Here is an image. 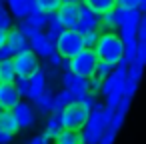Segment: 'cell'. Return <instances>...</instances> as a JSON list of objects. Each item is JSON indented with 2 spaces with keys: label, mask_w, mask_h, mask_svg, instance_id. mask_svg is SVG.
<instances>
[{
  "label": "cell",
  "mask_w": 146,
  "mask_h": 144,
  "mask_svg": "<svg viewBox=\"0 0 146 144\" xmlns=\"http://www.w3.org/2000/svg\"><path fill=\"white\" fill-rule=\"evenodd\" d=\"M74 98H72V94L64 88L62 92H58V94H54V100H52V108H64L68 102H72Z\"/></svg>",
  "instance_id": "d4e9b609"
},
{
  "label": "cell",
  "mask_w": 146,
  "mask_h": 144,
  "mask_svg": "<svg viewBox=\"0 0 146 144\" xmlns=\"http://www.w3.org/2000/svg\"><path fill=\"white\" fill-rule=\"evenodd\" d=\"M24 18H26V22H28L30 26H34L36 30H42L44 24H46V14H44V12H34V14H28V16H24Z\"/></svg>",
  "instance_id": "cb8c5ba5"
},
{
  "label": "cell",
  "mask_w": 146,
  "mask_h": 144,
  "mask_svg": "<svg viewBox=\"0 0 146 144\" xmlns=\"http://www.w3.org/2000/svg\"><path fill=\"white\" fill-rule=\"evenodd\" d=\"M0 130L6 132V134H14L18 130L16 124H14V118H12L10 110H0Z\"/></svg>",
  "instance_id": "44dd1931"
},
{
  "label": "cell",
  "mask_w": 146,
  "mask_h": 144,
  "mask_svg": "<svg viewBox=\"0 0 146 144\" xmlns=\"http://www.w3.org/2000/svg\"><path fill=\"white\" fill-rule=\"evenodd\" d=\"M6 42V30H0V46Z\"/></svg>",
  "instance_id": "d590c367"
},
{
  "label": "cell",
  "mask_w": 146,
  "mask_h": 144,
  "mask_svg": "<svg viewBox=\"0 0 146 144\" xmlns=\"http://www.w3.org/2000/svg\"><path fill=\"white\" fill-rule=\"evenodd\" d=\"M82 4H86L90 10H94V12H98V14H102V12H106V10H112L114 6H116V0H80Z\"/></svg>",
  "instance_id": "e0dca14e"
},
{
  "label": "cell",
  "mask_w": 146,
  "mask_h": 144,
  "mask_svg": "<svg viewBox=\"0 0 146 144\" xmlns=\"http://www.w3.org/2000/svg\"><path fill=\"white\" fill-rule=\"evenodd\" d=\"M18 102H20V94H18L14 80L12 82H0V108L12 110Z\"/></svg>",
  "instance_id": "9c48e42d"
},
{
  "label": "cell",
  "mask_w": 146,
  "mask_h": 144,
  "mask_svg": "<svg viewBox=\"0 0 146 144\" xmlns=\"http://www.w3.org/2000/svg\"><path fill=\"white\" fill-rule=\"evenodd\" d=\"M54 46H56V52L62 58H72L82 48H86L84 46V38H82V34L76 28H62L60 34L56 36Z\"/></svg>",
  "instance_id": "7a4b0ae2"
},
{
  "label": "cell",
  "mask_w": 146,
  "mask_h": 144,
  "mask_svg": "<svg viewBox=\"0 0 146 144\" xmlns=\"http://www.w3.org/2000/svg\"><path fill=\"white\" fill-rule=\"evenodd\" d=\"M54 140L60 142V144H78V142H82L80 130H72V128H62L60 134H58Z\"/></svg>",
  "instance_id": "d6986e66"
},
{
  "label": "cell",
  "mask_w": 146,
  "mask_h": 144,
  "mask_svg": "<svg viewBox=\"0 0 146 144\" xmlns=\"http://www.w3.org/2000/svg\"><path fill=\"white\" fill-rule=\"evenodd\" d=\"M78 32H88V30H98L100 28V14L90 10L86 4H78V20L74 26Z\"/></svg>",
  "instance_id": "8992f818"
},
{
  "label": "cell",
  "mask_w": 146,
  "mask_h": 144,
  "mask_svg": "<svg viewBox=\"0 0 146 144\" xmlns=\"http://www.w3.org/2000/svg\"><path fill=\"white\" fill-rule=\"evenodd\" d=\"M44 28L48 30V32H46V38H48L50 42H56V36L60 34V30H62L64 26L60 24V20L56 18V14L50 12V14H46V24H44Z\"/></svg>",
  "instance_id": "9a60e30c"
},
{
  "label": "cell",
  "mask_w": 146,
  "mask_h": 144,
  "mask_svg": "<svg viewBox=\"0 0 146 144\" xmlns=\"http://www.w3.org/2000/svg\"><path fill=\"white\" fill-rule=\"evenodd\" d=\"M88 108L78 102V100H72L68 102L64 108H60V120H62V126L64 128H72V130H80L86 120H88Z\"/></svg>",
  "instance_id": "277c9868"
},
{
  "label": "cell",
  "mask_w": 146,
  "mask_h": 144,
  "mask_svg": "<svg viewBox=\"0 0 146 144\" xmlns=\"http://www.w3.org/2000/svg\"><path fill=\"white\" fill-rule=\"evenodd\" d=\"M12 66H14V72H16L18 78H28L32 72H36L40 68L38 60H36V54L30 48H24V50L16 52L12 56Z\"/></svg>",
  "instance_id": "5b68a950"
},
{
  "label": "cell",
  "mask_w": 146,
  "mask_h": 144,
  "mask_svg": "<svg viewBox=\"0 0 146 144\" xmlns=\"http://www.w3.org/2000/svg\"><path fill=\"white\" fill-rule=\"evenodd\" d=\"M36 4H38L40 12L50 14V12H56V8L62 4V0H36Z\"/></svg>",
  "instance_id": "484cf974"
},
{
  "label": "cell",
  "mask_w": 146,
  "mask_h": 144,
  "mask_svg": "<svg viewBox=\"0 0 146 144\" xmlns=\"http://www.w3.org/2000/svg\"><path fill=\"white\" fill-rule=\"evenodd\" d=\"M8 48H10V52L12 54H16V52H20V50H24V48H28V44H26V38H24V34L16 28V30H6V42H4Z\"/></svg>",
  "instance_id": "4fadbf2b"
},
{
  "label": "cell",
  "mask_w": 146,
  "mask_h": 144,
  "mask_svg": "<svg viewBox=\"0 0 146 144\" xmlns=\"http://www.w3.org/2000/svg\"><path fill=\"white\" fill-rule=\"evenodd\" d=\"M80 34L84 38V46L92 48L94 42H96V38H98V34H100V30H88V32H80Z\"/></svg>",
  "instance_id": "f546056e"
},
{
  "label": "cell",
  "mask_w": 146,
  "mask_h": 144,
  "mask_svg": "<svg viewBox=\"0 0 146 144\" xmlns=\"http://www.w3.org/2000/svg\"><path fill=\"white\" fill-rule=\"evenodd\" d=\"M52 100H54V92L48 90V88H44V90L38 94V98L34 100V104L38 106L40 112H50V110H52Z\"/></svg>",
  "instance_id": "ac0fdd59"
},
{
  "label": "cell",
  "mask_w": 146,
  "mask_h": 144,
  "mask_svg": "<svg viewBox=\"0 0 146 144\" xmlns=\"http://www.w3.org/2000/svg\"><path fill=\"white\" fill-rule=\"evenodd\" d=\"M118 6H124V8H136L138 0H116Z\"/></svg>",
  "instance_id": "d6a6232c"
},
{
  "label": "cell",
  "mask_w": 146,
  "mask_h": 144,
  "mask_svg": "<svg viewBox=\"0 0 146 144\" xmlns=\"http://www.w3.org/2000/svg\"><path fill=\"white\" fill-rule=\"evenodd\" d=\"M34 0H8V6H10V12L12 16H16L18 20H22L26 14H28V8Z\"/></svg>",
  "instance_id": "2e32d148"
},
{
  "label": "cell",
  "mask_w": 146,
  "mask_h": 144,
  "mask_svg": "<svg viewBox=\"0 0 146 144\" xmlns=\"http://www.w3.org/2000/svg\"><path fill=\"white\" fill-rule=\"evenodd\" d=\"M64 4H80V0H62Z\"/></svg>",
  "instance_id": "8d00e7d4"
},
{
  "label": "cell",
  "mask_w": 146,
  "mask_h": 144,
  "mask_svg": "<svg viewBox=\"0 0 146 144\" xmlns=\"http://www.w3.org/2000/svg\"><path fill=\"white\" fill-rule=\"evenodd\" d=\"M0 8H2V0H0Z\"/></svg>",
  "instance_id": "74e56055"
},
{
  "label": "cell",
  "mask_w": 146,
  "mask_h": 144,
  "mask_svg": "<svg viewBox=\"0 0 146 144\" xmlns=\"http://www.w3.org/2000/svg\"><path fill=\"white\" fill-rule=\"evenodd\" d=\"M10 138H12V134H6L0 130V142H10Z\"/></svg>",
  "instance_id": "e575fe53"
},
{
  "label": "cell",
  "mask_w": 146,
  "mask_h": 144,
  "mask_svg": "<svg viewBox=\"0 0 146 144\" xmlns=\"http://www.w3.org/2000/svg\"><path fill=\"white\" fill-rule=\"evenodd\" d=\"M0 110H2V108H0Z\"/></svg>",
  "instance_id": "f35d334b"
},
{
  "label": "cell",
  "mask_w": 146,
  "mask_h": 144,
  "mask_svg": "<svg viewBox=\"0 0 146 144\" xmlns=\"http://www.w3.org/2000/svg\"><path fill=\"white\" fill-rule=\"evenodd\" d=\"M48 140H50V138H48L44 132H42V134H38V136H34V138H30V142H32V144H44V142H48Z\"/></svg>",
  "instance_id": "836d02e7"
},
{
  "label": "cell",
  "mask_w": 146,
  "mask_h": 144,
  "mask_svg": "<svg viewBox=\"0 0 146 144\" xmlns=\"http://www.w3.org/2000/svg\"><path fill=\"white\" fill-rule=\"evenodd\" d=\"M14 84H16V88H18V94H20V98L22 96H28V92H30V84H28V78H14Z\"/></svg>",
  "instance_id": "83f0119b"
},
{
  "label": "cell",
  "mask_w": 146,
  "mask_h": 144,
  "mask_svg": "<svg viewBox=\"0 0 146 144\" xmlns=\"http://www.w3.org/2000/svg\"><path fill=\"white\" fill-rule=\"evenodd\" d=\"M18 30L24 34V38H26V40H30V38H34V36H38V34H40V30H36L34 26H30L26 20H22V22L18 24Z\"/></svg>",
  "instance_id": "4316f807"
},
{
  "label": "cell",
  "mask_w": 146,
  "mask_h": 144,
  "mask_svg": "<svg viewBox=\"0 0 146 144\" xmlns=\"http://www.w3.org/2000/svg\"><path fill=\"white\" fill-rule=\"evenodd\" d=\"M96 64H98V58L94 54L92 48H82L78 54H74L72 58H68V70L82 76V78H90L96 74Z\"/></svg>",
  "instance_id": "3957f363"
},
{
  "label": "cell",
  "mask_w": 146,
  "mask_h": 144,
  "mask_svg": "<svg viewBox=\"0 0 146 144\" xmlns=\"http://www.w3.org/2000/svg\"><path fill=\"white\" fill-rule=\"evenodd\" d=\"M114 14H116V24L120 30H130L136 32V24L140 18V12L136 8H124V6H114Z\"/></svg>",
  "instance_id": "52a82bcc"
},
{
  "label": "cell",
  "mask_w": 146,
  "mask_h": 144,
  "mask_svg": "<svg viewBox=\"0 0 146 144\" xmlns=\"http://www.w3.org/2000/svg\"><path fill=\"white\" fill-rule=\"evenodd\" d=\"M116 14H114V8L112 10H106L100 14V28L102 30H116Z\"/></svg>",
  "instance_id": "7402d4cb"
},
{
  "label": "cell",
  "mask_w": 146,
  "mask_h": 144,
  "mask_svg": "<svg viewBox=\"0 0 146 144\" xmlns=\"http://www.w3.org/2000/svg\"><path fill=\"white\" fill-rule=\"evenodd\" d=\"M50 112H52V114H50L48 120H46V130H44V134H46L48 138H56V136L60 134V130L64 128V126H62V120H60V108H52Z\"/></svg>",
  "instance_id": "5bb4252c"
},
{
  "label": "cell",
  "mask_w": 146,
  "mask_h": 144,
  "mask_svg": "<svg viewBox=\"0 0 146 144\" xmlns=\"http://www.w3.org/2000/svg\"><path fill=\"white\" fill-rule=\"evenodd\" d=\"M28 84H30V92H28V98H30V102H34L36 98H38V94L46 88V74L38 68L36 72H32L30 76H28Z\"/></svg>",
  "instance_id": "7c38bea8"
},
{
  "label": "cell",
  "mask_w": 146,
  "mask_h": 144,
  "mask_svg": "<svg viewBox=\"0 0 146 144\" xmlns=\"http://www.w3.org/2000/svg\"><path fill=\"white\" fill-rule=\"evenodd\" d=\"M98 62H106L110 66H116L122 56H124V46H122V40L116 32L112 30H104L102 34H98L94 46H92Z\"/></svg>",
  "instance_id": "6da1fadb"
},
{
  "label": "cell",
  "mask_w": 146,
  "mask_h": 144,
  "mask_svg": "<svg viewBox=\"0 0 146 144\" xmlns=\"http://www.w3.org/2000/svg\"><path fill=\"white\" fill-rule=\"evenodd\" d=\"M10 28H12V16L4 8H0V30H10Z\"/></svg>",
  "instance_id": "f1b7e54d"
},
{
  "label": "cell",
  "mask_w": 146,
  "mask_h": 144,
  "mask_svg": "<svg viewBox=\"0 0 146 144\" xmlns=\"http://www.w3.org/2000/svg\"><path fill=\"white\" fill-rule=\"evenodd\" d=\"M56 18L60 20V24L64 28H74L76 26V20H78V4H60L56 8Z\"/></svg>",
  "instance_id": "30bf717a"
},
{
  "label": "cell",
  "mask_w": 146,
  "mask_h": 144,
  "mask_svg": "<svg viewBox=\"0 0 146 144\" xmlns=\"http://www.w3.org/2000/svg\"><path fill=\"white\" fill-rule=\"evenodd\" d=\"M112 70H114V66H110L106 62H98L96 64V76H100V78H106Z\"/></svg>",
  "instance_id": "4dcf8cb0"
},
{
  "label": "cell",
  "mask_w": 146,
  "mask_h": 144,
  "mask_svg": "<svg viewBox=\"0 0 146 144\" xmlns=\"http://www.w3.org/2000/svg\"><path fill=\"white\" fill-rule=\"evenodd\" d=\"M60 62H62V56L54 50V52L48 56V66H50V68H58V66H60Z\"/></svg>",
  "instance_id": "1f68e13d"
},
{
  "label": "cell",
  "mask_w": 146,
  "mask_h": 144,
  "mask_svg": "<svg viewBox=\"0 0 146 144\" xmlns=\"http://www.w3.org/2000/svg\"><path fill=\"white\" fill-rule=\"evenodd\" d=\"M84 80H88V78H82V76H78V74H74V72H70V70H64L62 84H64V88H66V90L74 88L76 84H80V82H84Z\"/></svg>",
  "instance_id": "603a6c76"
},
{
  "label": "cell",
  "mask_w": 146,
  "mask_h": 144,
  "mask_svg": "<svg viewBox=\"0 0 146 144\" xmlns=\"http://www.w3.org/2000/svg\"><path fill=\"white\" fill-rule=\"evenodd\" d=\"M30 48H32V52L36 54V56H42V58H48L54 50H56V46H54V42H50L48 38H46V34H38V36H34V38H30Z\"/></svg>",
  "instance_id": "8fae6325"
},
{
  "label": "cell",
  "mask_w": 146,
  "mask_h": 144,
  "mask_svg": "<svg viewBox=\"0 0 146 144\" xmlns=\"http://www.w3.org/2000/svg\"><path fill=\"white\" fill-rule=\"evenodd\" d=\"M16 78L12 58H0V82H12Z\"/></svg>",
  "instance_id": "ffe728a7"
},
{
  "label": "cell",
  "mask_w": 146,
  "mask_h": 144,
  "mask_svg": "<svg viewBox=\"0 0 146 144\" xmlns=\"http://www.w3.org/2000/svg\"><path fill=\"white\" fill-rule=\"evenodd\" d=\"M10 112H12V118H14V124H16L18 130H20V128H24V130L30 128V126L34 124V120H36V116H34L30 104H26V102H18Z\"/></svg>",
  "instance_id": "ba28073f"
}]
</instances>
